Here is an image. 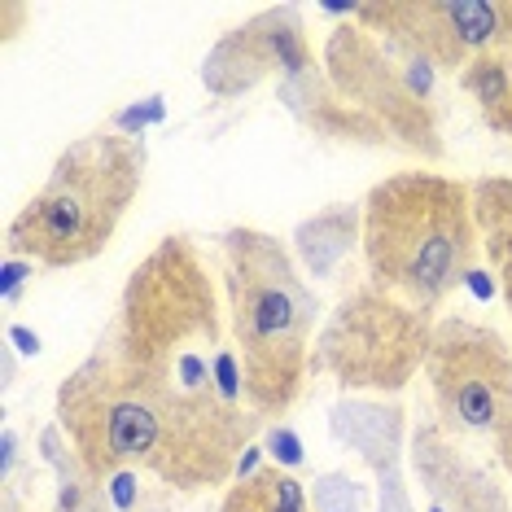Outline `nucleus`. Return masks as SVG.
Returning <instances> with one entry per match:
<instances>
[{"label":"nucleus","instance_id":"obj_7","mask_svg":"<svg viewBox=\"0 0 512 512\" xmlns=\"http://www.w3.org/2000/svg\"><path fill=\"white\" fill-rule=\"evenodd\" d=\"M434 421L451 438L486 442L491 460L512 482V346L508 337L469 316H438L425 359Z\"/></svg>","mask_w":512,"mask_h":512},{"label":"nucleus","instance_id":"obj_19","mask_svg":"<svg viewBox=\"0 0 512 512\" xmlns=\"http://www.w3.org/2000/svg\"><path fill=\"white\" fill-rule=\"evenodd\" d=\"M0 18H5V44H14L22 31H18V22L27 18L31 22V5H14V0H5V5H0Z\"/></svg>","mask_w":512,"mask_h":512},{"label":"nucleus","instance_id":"obj_5","mask_svg":"<svg viewBox=\"0 0 512 512\" xmlns=\"http://www.w3.org/2000/svg\"><path fill=\"white\" fill-rule=\"evenodd\" d=\"M149 149L141 132L92 127L53 158L49 176L5 224L14 259L53 267H84L110 250L114 232L145 189Z\"/></svg>","mask_w":512,"mask_h":512},{"label":"nucleus","instance_id":"obj_13","mask_svg":"<svg viewBox=\"0 0 512 512\" xmlns=\"http://www.w3.org/2000/svg\"><path fill=\"white\" fill-rule=\"evenodd\" d=\"M276 101L294 114L302 132H311L324 145H351V149H394L390 136L381 132V123H372L364 110H355L351 101H342L333 84L324 79V62L307 75L281 79L276 84Z\"/></svg>","mask_w":512,"mask_h":512},{"label":"nucleus","instance_id":"obj_1","mask_svg":"<svg viewBox=\"0 0 512 512\" xmlns=\"http://www.w3.org/2000/svg\"><path fill=\"white\" fill-rule=\"evenodd\" d=\"M53 421L92 482L141 473L180 495L228 486L263 429L241 394L149 386L97 346L57 381Z\"/></svg>","mask_w":512,"mask_h":512},{"label":"nucleus","instance_id":"obj_18","mask_svg":"<svg viewBox=\"0 0 512 512\" xmlns=\"http://www.w3.org/2000/svg\"><path fill=\"white\" fill-rule=\"evenodd\" d=\"M311 499H316V512H368V491L342 469L320 473V482L311 486Z\"/></svg>","mask_w":512,"mask_h":512},{"label":"nucleus","instance_id":"obj_8","mask_svg":"<svg viewBox=\"0 0 512 512\" xmlns=\"http://www.w3.org/2000/svg\"><path fill=\"white\" fill-rule=\"evenodd\" d=\"M320 62L337 97L364 110L372 123H381V132L390 136L399 154L429 162V167L447 162L442 119L434 97H429V75H434L429 66L399 57L386 40L359 27L351 14L324 36Z\"/></svg>","mask_w":512,"mask_h":512},{"label":"nucleus","instance_id":"obj_4","mask_svg":"<svg viewBox=\"0 0 512 512\" xmlns=\"http://www.w3.org/2000/svg\"><path fill=\"white\" fill-rule=\"evenodd\" d=\"M359 206L368 281L438 320L482 259L473 180L434 167L394 171L372 184Z\"/></svg>","mask_w":512,"mask_h":512},{"label":"nucleus","instance_id":"obj_20","mask_svg":"<svg viewBox=\"0 0 512 512\" xmlns=\"http://www.w3.org/2000/svg\"><path fill=\"white\" fill-rule=\"evenodd\" d=\"M0 512H31V508L18 499V486H14V482L0 486Z\"/></svg>","mask_w":512,"mask_h":512},{"label":"nucleus","instance_id":"obj_9","mask_svg":"<svg viewBox=\"0 0 512 512\" xmlns=\"http://www.w3.org/2000/svg\"><path fill=\"white\" fill-rule=\"evenodd\" d=\"M351 18L399 57L442 75L512 49V0H368Z\"/></svg>","mask_w":512,"mask_h":512},{"label":"nucleus","instance_id":"obj_12","mask_svg":"<svg viewBox=\"0 0 512 512\" xmlns=\"http://www.w3.org/2000/svg\"><path fill=\"white\" fill-rule=\"evenodd\" d=\"M329 434L355 451L372 473V512H416L412 477H407V407L399 399H359L342 394L329 407Z\"/></svg>","mask_w":512,"mask_h":512},{"label":"nucleus","instance_id":"obj_16","mask_svg":"<svg viewBox=\"0 0 512 512\" xmlns=\"http://www.w3.org/2000/svg\"><path fill=\"white\" fill-rule=\"evenodd\" d=\"M219 512H316V499L285 464H254L224 486Z\"/></svg>","mask_w":512,"mask_h":512},{"label":"nucleus","instance_id":"obj_10","mask_svg":"<svg viewBox=\"0 0 512 512\" xmlns=\"http://www.w3.org/2000/svg\"><path fill=\"white\" fill-rule=\"evenodd\" d=\"M320 66V53L311 49L307 14L298 5H267L254 9L246 22L228 27L202 57V88L215 101L246 97L267 79H294Z\"/></svg>","mask_w":512,"mask_h":512},{"label":"nucleus","instance_id":"obj_15","mask_svg":"<svg viewBox=\"0 0 512 512\" xmlns=\"http://www.w3.org/2000/svg\"><path fill=\"white\" fill-rule=\"evenodd\" d=\"M473 211L482 232V254L491 267L499 298L512 316V176H482L473 180Z\"/></svg>","mask_w":512,"mask_h":512},{"label":"nucleus","instance_id":"obj_2","mask_svg":"<svg viewBox=\"0 0 512 512\" xmlns=\"http://www.w3.org/2000/svg\"><path fill=\"white\" fill-rule=\"evenodd\" d=\"M232 351L241 359V390L263 425H281L311 381L320 333V294L276 232L232 224L215 237Z\"/></svg>","mask_w":512,"mask_h":512},{"label":"nucleus","instance_id":"obj_6","mask_svg":"<svg viewBox=\"0 0 512 512\" xmlns=\"http://www.w3.org/2000/svg\"><path fill=\"white\" fill-rule=\"evenodd\" d=\"M434 324L390 289L351 285L316 333L311 377H333L337 390L359 399H399L416 372H425Z\"/></svg>","mask_w":512,"mask_h":512},{"label":"nucleus","instance_id":"obj_17","mask_svg":"<svg viewBox=\"0 0 512 512\" xmlns=\"http://www.w3.org/2000/svg\"><path fill=\"white\" fill-rule=\"evenodd\" d=\"M456 84L477 106L482 123L491 127L495 136H508L512 141V49L473 57V62L456 75Z\"/></svg>","mask_w":512,"mask_h":512},{"label":"nucleus","instance_id":"obj_14","mask_svg":"<svg viewBox=\"0 0 512 512\" xmlns=\"http://www.w3.org/2000/svg\"><path fill=\"white\" fill-rule=\"evenodd\" d=\"M289 250L302 267V276L316 281H337L355 250H364V206L333 202L324 211L307 215L289 237Z\"/></svg>","mask_w":512,"mask_h":512},{"label":"nucleus","instance_id":"obj_3","mask_svg":"<svg viewBox=\"0 0 512 512\" xmlns=\"http://www.w3.org/2000/svg\"><path fill=\"white\" fill-rule=\"evenodd\" d=\"M224 311V285L202 246L184 232H167L127 272L92 346L145 377L241 381V359L224 337Z\"/></svg>","mask_w":512,"mask_h":512},{"label":"nucleus","instance_id":"obj_11","mask_svg":"<svg viewBox=\"0 0 512 512\" xmlns=\"http://www.w3.org/2000/svg\"><path fill=\"white\" fill-rule=\"evenodd\" d=\"M407 473L429 512H512V482L495 460H477L434 416L412 425Z\"/></svg>","mask_w":512,"mask_h":512}]
</instances>
